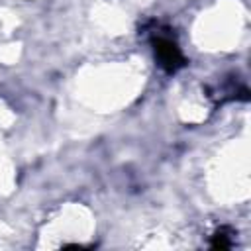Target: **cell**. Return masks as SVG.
Listing matches in <instances>:
<instances>
[{
	"instance_id": "obj_1",
	"label": "cell",
	"mask_w": 251,
	"mask_h": 251,
	"mask_svg": "<svg viewBox=\"0 0 251 251\" xmlns=\"http://www.w3.org/2000/svg\"><path fill=\"white\" fill-rule=\"evenodd\" d=\"M151 45H153V53L155 59L159 63V67L165 73H176L182 67H186V57L182 55L178 43L171 37L169 31H157L151 35Z\"/></svg>"
},
{
	"instance_id": "obj_2",
	"label": "cell",
	"mask_w": 251,
	"mask_h": 251,
	"mask_svg": "<svg viewBox=\"0 0 251 251\" xmlns=\"http://www.w3.org/2000/svg\"><path fill=\"white\" fill-rule=\"evenodd\" d=\"M210 245H212L214 249H229V247H231V235H229V229H227V227L218 229V231L214 233Z\"/></svg>"
}]
</instances>
